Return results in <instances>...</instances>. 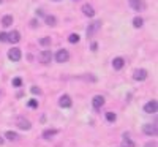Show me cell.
<instances>
[{
    "label": "cell",
    "mask_w": 158,
    "mask_h": 147,
    "mask_svg": "<svg viewBox=\"0 0 158 147\" xmlns=\"http://www.w3.org/2000/svg\"><path fill=\"white\" fill-rule=\"evenodd\" d=\"M0 3H2V0H0Z\"/></svg>",
    "instance_id": "32"
},
{
    "label": "cell",
    "mask_w": 158,
    "mask_h": 147,
    "mask_svg": "<svg viewBox=\"0 0 158 147\" xmlns=\"http://www.w3.org/2000/svg\"><path fill=\"white\" fill-rule=\"evenodd\" d=\"M71 104H73V101H71L70 95H62L60 97V100H59V106H60V108H71Z\"/></svg>",
    "instance_id": "10"
},
{
    "label": "cell",
    "mask_w": 158,
    "mask_h": 147,
    "mask_svg": "<svg viewBox=\"0 0 158 147\" xmlns=\"http://www.w3.org/2000/svg\"><path fill=\"white\" fill-rule=\"evenodd\" d=\"M147 70H144V68H139V70H136L135 73H133V79H135V81H146V79H147Z\"/></svg>",
    "instance_id": "4"
},
{
    "label": "cell",
    "mask_w": 158,
    "mask_h": 147,
    "mask_svg": "<svg viewBox=\"0 0 158 147\" xmlns=\"http://www.w3.org/2000/svg\"><path fill=\"white\" fill-rule=\"evenodd\" d=\"M54 2H59V0H54Z\"/></svg>",
    "instance_id": "31"
},
{
    "label": "cell",
    "mask_w": 158,
    "mask_h": 147,
    "mask_svg": "<svg viewBox=\"0 0 158 147\" xmlns=\"http://www.w3.org/2000/svg\"><path fill=\"white\" fill-rule=\"evenodd\" d=\"M11 24H13V16L6 15V16L2 18V25H3V27H10Z\"/></svg>",
    "instance_id": "17"
},
{
    "label": "cell",
    "mask_w": 158,
    "mask_h": 147,
    "mask_svg": "<svg viewBox=\"0 0 158 147\" xmlns=\"http://www.w3.org/2000/svg\"><path fill=\"white\" fill-rule=\"evenodd\" d=\"M128 3L135 11H142L144 8H146V3H144L142 0H128Z\"/></svg>",
    "instance_id": "9"
},
{
    "label": "cell",
    "mask_w": 158,
    "mask_h": 147,
    "mask_svg": "<svg viewBox=\"0 0 158 147\" xmlns=\"http://www.w3.org/2000/svg\"><path fill=\"white\" fill-rule=\"evenodd\" d=\"M97 48H98L97 43H92V51H97Z\"/></svg>",
    "instance_id": "29"
},
{
    "label": "cell",
    "mask_w": 158,
    "mask_h": 147,
    "mask_svg": "<svg viewBox=\"0 0 158 147\" xmlns=\"http://www.w3.org/2000/svg\"><path fill=\"white\" fill-rule=\"evenodd\" d=\"M6 36H8L10 43H19L21 41V33L18 30H13L11 33H6Z\"/></svg>",
    "instance_id": "12"
},
{
    "label": "cell",
    "mask_w": 158,
    "mask_h": 147,
    "mask_svg": "<svg viewBox=\"0 0 158 147\" xmlns=\"http://www.w3.org/2000/svg\"><path fill=\"white\" fill-rule=\"evenodd\" d=\"M106 120H108V122H115L117 116H115L114 112H106Z\"/></svg>",
    "instance_id": "23"
},
{
    "label": "cell",
    "mask_w": 158,
    "mask_h": 147,
    "mask_svg": "<svg viewBox=\"0 0 158 147\" xmlns=\"http://www.w3.org/2000/svg\"><path fill=\"white\" fill-rule=\"evenodd\" d=\"M57 133H59V131H57L56 128H48V130L43 131V135H41V136H43L44 139H51V138H54Z\"/></svg>",
    "instance_id": "15"
},
{
    "label": "cell",
    "mask_w": 158,
    "mask_h": 147,
    "mask_svg": "<svg viewBox=\"0 0 158 147\" xmlns=\"http://www.w3.org/2000/svg\"><path fill=\"white\" fill-rule=\"evenodd\" d=\"M70 59V52L67 49H59L57 51V54H56V62L59 63H65V62H68Z\"/></svg>",
    "instance_id": "1"
},
{
    "label": "cell",
    "mask_w": 158,
    "mask_h": 147,
    "mask_svg": "<svg viewBox=\"0 0 158 147\" xmlns=\"http://www.w3.org/2000/svg\"><path fill=\"white\" fill-rule=\"evenodd\" d=\"M29 106H30V108H38V101L36 100H30L29 101Z\"/></svg>",
    "instance_id": "27"
},
{
    "label": "cell",
    "mask_w": 158,
    "mask_h": 147,
    "mask_svg": "<svg viewBox=\"0 0 158 147\" xmlns=\"http://www.w3.org/2000/svg\"><path fill=\"white\" fill-rule=\"evenodd\" d=\"M30 92L33 93V95H40V93H41V90H40L38 87H35V86H33V87L30 89Z\"/></svg>",
    "instance_id": "25"
},
{
    "label": "cell",
    "mask_w": 158,
    "mask_h": 147,
    "mask_svg": "<svg viewBox=\"0 0 158 147\" xmlns=\"http://www.w3.org/2000/svg\"><path fill=\"white\" fill-rule=\"evenodd\" d=\"M21 57H22V54H21V49L19 48H13V49L8 51V59L11 62H19Z\"/></svg>",
    "instance_id": "2"
},
{
    "label": "cell",
    "mask_w": 158,
    "mask_h": 147,
    "mask_svg": "<svg viewBox=\"0 0 158 147\" xmlns=\"http://www.w3.org/2000/svg\"><path fill=\"white\" fill-rule=\"evenodd\" d=\"M122 147H135V142L128 135H123V139H122Z\"/></svg>",
    "instance_id": "16"
},
{
    "label": "cell",
    "mask_w": 158,
    "mask_h": 147,
    "mask_svg": "<svg viewBox=\"0 0 158 147\" xmlns=\"http://www.w3.org/2000/svg\"><path fill=\"white\" fill-rule=\"evenodd\" d=\"M123 66H125V60L122 59V57H115L114 60H112V68L114 70H122L123 68Z\"/></svg>",
    "instance_id": "13"
},
{
    "label": "cell",
    "mask_w": 158,
    "mask_h": 147,
    "mask_svg": "<svg viewBox=\"0 0 158 147\" xmlns=\"http://www.w3.org/2000/svg\"><path fill=\"white\" fill-rule=\"evenodd\" d=\"M82 13H84V15L85 16H89V18H94L95 16V10H94V6H92V5H89V3H85V5H82Z\"/></svg>",
    "instance_id": "14"
},
{
    "label": "cell",
    "mask_w": 158,
    "mask_h": 147,
    "mask_svg": "<svg viewBox=\"0 0 158 147\" xmlns=\"http://www.w3.org/2000/svg\"><path fill=\"white\" fill-rule=\"evenodd\" d=\"M16 125H18V128H21V130H25V131L32 128V124H30V120L24 119V117H19V119L16 120Z\"/></svg>",
    "instance_id": "5"
},
{
    "label": "cell",
    "mask_w": 158,
    "mask_h": 147,
    "mask_svg": "<svg viewBox=\"0 0 158 147\" xmlns=\"http://www.w3.org/2000/svg\"><path fill=\"white\" fill-rule=\"evenodd\" d=\"M103 104H104V97H101V95H95L94 100H92V106H94V109H95V111H100Z\"/></svg>",
    "instance_id": "8"
},
{
    "label": "cell",
    "mask_w": 158,
    "mask_h": 147,
    "mask_svg": "<svg viewBox=\"0 0 158 147\" xmlns=\"http://www.w3.org/2000/svg\"><path fill=\"white\" fill-rule=\"evenodd\" d=\"M0 41H2V43H5V41H8V36H6V33H0Z\"/></svg>",
    "instance_id": "26"
},
{
    "label": "cell",
    "mask_w": 158,
    "mask_h": 147,
    "mask_svg": "<svg viewBox=\"0 0 158 147\" xmlns=\"http://www.w3.org/2000/svg\"><path fill=\"white\" fill-rule=\"evenodd\" d=\"M5 138H6L8 141H16L19 136H18V133H15V131H6V133H5Z\"/></svg>",
    "instance_id": "18"
},
{
    "label": "cell",
    "mask_w": 158,
    "mask_h": 147,
    "mask_svg": "<svg viewBox=\"0 0 158 147\" xmlns=\"http://www.w3.org/2000/svg\"><path fill=\"white\" fill-rule=\"evenodd\" d=\"M44 21H46V24L48 25H56L57 24V19H56V16H44Z\"/></svg>",
    "instance_id": "19"
},
{
    "label": "cell",
    "mask_w": 158,
    "mask_h": 147,
    "mask_svg": "<svg viewBox=\"0 0 158 147\" xmlns=\"http://www.w3.org/2000/svg\"><path fill=\"white\" fill-rule=\"evenodd\" d=\"M100 27H101V22L100 21H94L89 27H87V36H94L98 30H100Z\"/></svg>",
    "instance_id": "3"
},
{
    "label": "cell",
    "mask_w": 158,
    "mask_h": 147,
    "mask_svg": "<svg viewBox=\"0 0 158 147\" xmlns=\"http://www.w3.org/2000/svg\"><path fill=\"white\" fill-rule=\"evenodd\" d=\"M144 147H156V145H155V142H147Z\"/></svg>",
    "instance_id": "28"
},
{
    "label": "cell",
    "mask_w": 158,
    "mask_h": 147,
    "mask_svg": "<svg viewBox=\"0 0 158 147\" xmlns=\"http://www.w3.org/2000/svg\"><path fill=\"white\" fill-rule=\"evenodd\" d=\"M68 41H70L71 44H74V43H79V35H77V33H71V35L68 36Z\"/></svg>",
    "instance_id": "20"
},
{
    "label": "cell",
    "mask_w": 158,
    "mask_h": 147,
    "mask_svg": "<svg viewBox=\"0 0 158 147\" xmlns=\"http://www.w3.org/2000/svg\"><path fill=\"white\" fill-rule=\"evenodd\" d=\"M13 86H15V87H21L22 86V79L21 78H15V79H13Z\"/></svg>",
    "instance_id": "24"
},
{
    "label": "cell",
    "mask_w": 158,
    "mask_h": 147,
    "mask_svg": "<svg viewBox=\"0 0 158 147\" xmlns=\"http://www.w3.org/2000/svg\"><path fill=\"white\" fill-rule=\"evenodd\" d=\"M142 131L146 133L147 136H155L156 135V124H146L142 127Z\"/></svg>",
    "instance_id": "7"
},
{
    "label": "cell",
    "mask_w": 158,
    "mask_h": 147,
    "mask_svg": "<svg viewBox=\"0 0 158 147\" xmlns=\"http://www.w3.org/2000/svg\"><path fill=\"white\" fill-rule=\"evenodd\" d=\"M40 44H41V46H49V44H51V36L40 38Z\"/></svg>",
    "instance_id": "21"
},
{
    "label": "cell",
    "mask_w": 158,
    "mask_h": 147,
    "mask_svg": "<svg viewBox=\"0 0 158 147\" xmlns=\"http://www.w3.org/2000/svg\"><path fill=\"white\" fill-rule=\"evenodd\" d=\"M2 144H3V138H2V136H0V145H2Z\"/></svg>",
    "instance_id": "30"
},
{
    "label": "cell",
    "mask_w": 158,
    "mask_h": 147,
    "mask_svg": "<svg viewBox=\"0 0 158 147\" xmlns=\"http://www.w3.org/2000/svg\"><path fill=\"white\" fill-rule=\"evenodd\" d=\"M156 108H158L156 100H150L149 103H146V106H144V112H147V114H155V112H156Z\"/></svg>",
    "instance_id": "6"
},
{
    "label": "cell",
    "mask_w": 158,
    "mask_h": 147,
    "mask_svg": "<svg viewBox=\"0 0 158 147\" xmlns=\"http://www.w3.org/2000/svg\"><path fill=\"white\" fill-rule=\"evenodd\" d=\"M142 22H144V21H142V18H139V16L133 19V25H135V27H136V29H139V27H142Z\"/></svg>",
    "instance_id": "22"
},
{
    "label": "cell",
    "mask_w": 158,
    "mask_h": 147,
    "mask_svg": "<svg viewBox=\"0 0 158 147\" xmlns=\"http://www.w3.org/2000/svg\"><path fill=\"white\" fill-rule=\"evenodd\" d=\"M40 60H41V63H49L52 60V52L49 49H44L40 52Z\"/></svg>",
    "instance_id": "11"
}]
</instances>
